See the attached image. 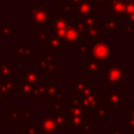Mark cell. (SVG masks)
<instances>
[{
	"label": "cell",
	"instance_id": "cell-27",
	"mask_svg": "<svg viewBox=\"0 0 134 134\" xmlns=\"http://www.w3.org/2000/svg\"><path fill=\"white\" fill-rule=\"evenodd\" d=\"M44 73L46 75H59L60 74V61L54 60L51 63L47 64L44 68Z\"/></svg>",
	"mask_w": 134,
	"mask_h": 134
},
{
	"label": "cell",
	"instance_id": "cell-26",
	"mask_svg": "<svg viewBox=\"0 0 134 134\" xmlns=\"http://www.w3.org/2000/svg\"><path fill=\"white\" fill-rule=\"evenodd\" d=\"M21 134H43V132L35 121H28L21 129Z\"/></svg>",
	"mask_w": 134,
	"mask_h": 134
},
{
	"label": "cell",
	"instance_id": "cell-14",
	"mask_svg": "<svg viewBox=\"0 0 134 134\" xmlns=\"http://www.w3.org/2000/svg\"><path fill=\"white\" fill-rule=\"evenodd\" d=\"M107 13L112 17L122 18L127 17V7L126 3L122 0H108V8Z\"/></svg>",
	"mask_w": 134,
	"mask_h": 134
},
{
	"label": "cell",
	"instance_id": "cell-40",
	"mask_svg": "<svg viewBox=\"0 0 134 134\" xmlns=\"http://www.w3.org/2000/svg\"><path fill=\"white\" fill-rule=\"evenodd\" d=\"M64 99H65V90H64V89H59L58 94H57V96H55V98H54V102L65 103Z\"/></svg>",
	"mask_w": 134,
	"mask_h": 134
},
{
	"label": "cell",
	"instance_id": "cell-25",
	"mask_svg": "<svg viewBox=\"0 0 134 134\" xmlns=\"http://www.w3.org/2000/svg\"><path fill=\"white\" fill-rule=\"evenodd\" d=\"M35 86L36 85H30V84L21 82V92H20L21 98L22 99H31L34 90H35Z\"/></svg>",
	"mask_w": 134,
	"mask_h": 134
},
{
	"label": "cell",
	"instance_id": "cell-24",
	"mask_svg": "<svg viewBox=\"0 0 134 134\" xmlns=\"http://www.w3.org/2000/svg\"><path fill=\"white\" fill-rule=\"evenodd\" d=\"M59 86L57 85V83L53 80H49L48 81V85L45 91V95H44V99H54L58 91H59Z\"/></svg>",
	"mask_w": 134,
	"mask_h": 134
},
{
	"label": "cell",
	"instance_id": "cell-17",
	"mask_svg": "<svg viewBox=\"0 0 134 134\" xmlns=\"http://www.w3.org/2000/svg\"><path fill=\"white\" fill-rule=\"evenodd\" d=\"M0 88L8 96V94H20L21 80H7L0 81Z\"/></svg>",
	"mask_w": 134,
	"mask_h": 134
},
{
	"label": "cell",
	"instance_id": "cell-19",
	"mask_svg": "<svg viewBox=\"0 0 134 134\" xmlns=\"http://www.w3.org/2000/svg\"><path fill=\"white\" fill-rule=\"evenodd\" d=\"M89 84L88 80H85L84 79V75L81 74L79 75L77 80H74V82L70 85H68V89L72 90L73 91V94L75 95H80L82 93V91L86 88V86Z\"/></svg>",
	"mask_w": 134,
	"mask_h": 134
},
{
	"label": "cell",
	"instance_id": "cell-49",
	"mask_svg": "<svg viewBox=\"0 0 134 134\" xmlns=\"http://www.w3.org/2000/svg\"><path fill=\"white\" fill-rule=\"evenodd\" d=\"M37 1H38V0H37ZM40 1H41V0H40Z\"/></svg>",
	"mask_w": 134,
	"mask_h": 134
},
{
	"label": "cell",
	"instance_id": "cell-1",
	"mask_svg": "<svg viewBox=\"0 0 134 134\" xmlns=\"http://www.w3.org/2000/svg\"><path fill=\"white\" fill-rule=\"evenodd\" d=\"M26 13L30 15V27L37 29L45 27V25L50 22V13L48 7L42 3L40 0L32 3L29 7L26 8Z\"/></svg>",
	"mask_w": 134,
	"mask_h": 134
},
{
	"label": "cell",
	"instance_id": "cell-29",
	"mask_svg": "<svg viewBox=\"0 0 134 134\" xmlns=\"http://www.w3.org/2000/svg\"><path fill=\"white\" fill-rule=\"evenodd\" d=\"M89 117H77V116H69L68 115V124L69 128H72L73 130L81 127L84 122L88 121Z\"/></svg>",
	"mask_w": 134,
	"mask_h": 134
},
{
	"label": "cell",
	"instance_id": "cell-48",
	"mask_svg": "<svg viewBox=\"0 0 134 134\" xmlns=\"http://www.w3.org/2000/svg\"><path fill=\"white\" fill-rule=\"evenodd\" d=\"M13 134H21V131H20V132H15V133H13Z\"/></svg>",
	"mask_w": 134,
	"mask_h": 134
},
{
	"label": "cell",
	"instance_id": "cell-31",
	"mask_svg": "<svg viewBox=\"0 0 134 134\" xmlns=\"http://www.w3.org/2000/svg\"><path fill=\"white\" fill-rule=\"evenodd\" d=\"M126 132L127 133H134V114L130 110V108L126 109Z\"/></svg>",
	"mask_w": 134,
	"mask_h": 134
},
{
	"label": "cell",
	"instance_id": "cell-35",
	"mask_svg": "<svg viewBox=\"0 0 134 134\" xmlns=\"http://www.w3.org/2000/svg\"><path fill=\"white\" fill-rule=\"evenodd\" d=\"M37 53V48L36 46H27L26 51L23 53V55L21 57V60L23 62H29Z\"/></svg>",
	"mask_w": 134,
	"mask_h": 134
},
{
	"label": "cell",
	"instance_id": "cell-7",
	"mask_svg": "<svg viewBox=\"0 0 134 134\" xmlns=\"http://www.w3.org/2000/svg\"><path fill=\"white\" fill-rule=\"evenodd\" d=\"M50 24H51V32L58 36L59 38L63 39L65 31L70 24V21L63 14L55 13V15L52 18H50Z\"/></svg>",
	"mask_w": 134,
	"mask_h": 134
},
{
	"label": "cell",
	"instance_id": "cell-33",
	"mask_svg": "<svg viewBox=\"0 0 134 134\" xmlns=\"http://www.w3.org/2000/svg\"><path fill=\"white\" fill-rule=\"evenodd\" d=\"M72 25L76 28V30L84 37L85 36V30H86V26H85V20L80 18V17H76L73 19L72 21Z\"/></svg>",
	"mask_w": 134,
	"mask_h": 134
},
{
	"label": "cell",
	"instance_id": "cell-30",
	"mask_svg": "<svg viewBox=\"0 0 134 134\" xmlns=\"http://www.w3.org/2000/svg\"><path fill=\"white\" fill-rule=\"evenodd\" d=\"M16 31L17 28L14 27L10 22H4L2 23V26L0 28V37H10Z\"/></svg>",
	"mask_w": 134,
	"mask_h": 134
},
{
	"label": "cell",
	"instance_id": "cell-10",
	"mask_svg": "<svg viewBox=\"0 0 134 134\" xmlns=\"http://www.w3.org/2000/svg\"><path fill=\"white\" fill-rule=\"evenodd\" d=\"M41 69L36 65H27L24 70L21 72V82L37 85L41 81Z\"/></svg>",
	"mask_w": 134,
	"mask_h": 134
},
{
	"label": "cell",
	"instance_id": "cell-36",
	"mask_svg": "<svg viewBox=\"0 0 134 134\" xmlns=\"http://www.w3.org/2000/svg\"><path fill=\"white\" fill-rule=\"evenodd\" d=\"M66 109L65 107V103H59V102H53L50 104L49 106V111L50 114H57L60 112H63Z\"/></svg>",
	"mask_w": 134,
	"mask_h": 134
},
{
	"label": "cell",
	"instance_id": "cell-8",
	"mask_svg": "<svg viewBox=\"0 0 134 134\" xmlns=\"http://www.w3.org/2000/svg\"><path fill=\"white\" fill-rule=\"evenodd\" d=\"M69 97V105L67 106V114L69 116H77V117H88L89 113L83 108L81 98L79 95H75L73 93H70L68 95Z\"/></svg>",
	"mask_w": 134,
	"mask_h": 134
},
{
	"label": "cell",
	"instance_id": "cell-47",
	"mask_svg": "<svg viewBox=\"0 0 134 134\" xmlns=\"http://www.w3.org/2000/svg\"><path fill=\"white\" fill-rule=\"evenodd\" d=\"M130 97H131V98H132V99H134V93H132V94H131V96H130Z\"/></svg>",
	"mask_w": 134,
	"mask_h": 134
},
{
	"label": "cell",
	"instance_id": "cell-23",
	"mask_svg": "<svg viewBox=\"0 0 134 134\" xmlns=\"http://www.w3.org/2000/svg\"><path fill=\"white\" fill-rule=\"evenodd\" d=\"M110 113H112V109L105 102L92 112V116L93 118H106Z\"/></svg>",
	"mask_w": 134,
	"mask_h": 134
},
{
	"label": "cell",
	"instance_id": "cell-37",
	"mask_svg": "<svg viewBox=\"0 0 134 134\" xmlns=\"http://www.w3.org/2000/svg\"><path fill=\"white\" fill-rule=\"evenodd\" d=\"M59 13L65 15V14H73L74 13V7L72 4L68 3H61L59 6Z\"/></svg>",
	"mask_w": 134,
	"mask_h": 134
},
{
	"label": "cell",
	"instance_id": "cell-44",
	"mask_svg": "<svg viewBox=\"0 0 134 134\" xmlns=\"http://www.w3.org/2000/svg\"><path fill=\"white\" fill-rule=\"evenodd\" d=\"M96 4H108V0H93Z\"/></svg>",
	"mask_w": 134,
	"mask_h": 134
},
{
	"label": "cell",
	"instance_id": "cell-46",
	"mask_svg": "<svg viewBox=\"0 0 134 134\" xmlns=\"http://www.w3.org/2000/svg\"><path fill=\"white\" fill-rule=\"evenodd\" d=\"M122 1H124L126 4H127V3H131V2H134V0H122Z\"/></svg>",
	"mask_w": 134,
	"mask_h": 134
},
{
	"label": "cell",
	"instance_id": "cell-5",
	"mask_svg": "<svg viewBox=\"0 0 134 134\" xmlns=\"http://www.w3.org/2000/svg\"><path fill=\"white\" fill-rule=\"evenodd\" d=\"M36 117L30 108H8L6 110L7 122H28Z\"/></svg>",
	"mask_w": 134,
	"mask_h": 134
},
{
	"label": "cell",
	"instance_id": "cell-38",
	"mask_svg": "<svg viewBox=\"0 0 134 134\" xmlns=\"http://www.w3.org/2000/svg\"><path fill=\"white\" fill-rule=\"evenodd\" d=\"M92 128H93V127H92V124L88 120V121L84 122L81 127L74 129L73 131L76 132V133H90V132L92 131Z\"/></svg>",
	"mask_w": 134,
	"mask_h": 134
},
{
	"label": "cell",
	"instance_id": "cell-13",
	"mask_svg": "<svg viewBox=\"0 0 134 134\" xmlns=\"http://www.w3.org/2000/svg\"><path fill=\"white\" fill-rule=\"evenodd\" d=\"M100 29L103 32H125V27L121 26V19L112 16L102 19Z\"/></svg>",
	"mask_w": 134,
	"mask_h": 134
},
{
	"label": "cell",
	"instance_id": "cell-28",
	"mask_svg": "<svg viewBox=\"0 0 134 134\" xmlns=\"http://www.w3.org/2000/svg\"><path fill=\"white\" fill-rule=\"evenodd\" d=\"M26 49H27L26 42H24V41L17 42L16 45L13 46V48H12V55L13 57H22L23 53L26 51Z\"/></svg>",
	"mask_w": 134,
	"mask_h": 134
},
{
	"label": "cell",
	"instance_id": "cell-45",
	"mask_svg": "<svg viewBox=\"0 0 134 134\" xmlns=\"http://www.w3.org/2000/svg\"><path fill=\"white\" fill-rule=\"evenodd\" d=\"M129 108H130V110H131V111H132V113H133V114H134V104H131V105H130V107H129Z\"/></svg>",
	"mask_w": 134,
	"mask_h": 134
},
{
	"label": "cell",
	"instance_id": "cell-11",
	"mask_svg": "<svg viewBox=\"0 0 134 134\" xmlns=\"http://www.w3.org/2000/svg\"><path fill=\"white\" fill-rule=\"evenodd\" d=\"M103 62L88 57L83 62V75H102L103 74Z\"/></svg>",
	"mask_w": 134,
	"mask_h": 134
},
{
	"label": "cell",
	"instance_id": "cell-41",
	"mask_svg": "<svg viewBox=\"0 0 134 134\" xmlns=\"http://www.w3.org/2000/svg\"><path fill=\"white\" fill-rule=\"evenodd\" d=\"M111 134H127V132L122 131L120 127H113L111 129Z\"/></svg>",
	"mask_w": 134,
	"mask_h": 134
},
{
	"label": "cell",
	"instance_id": "cell-32",
	"mask_svg": "<svg viewBox=\"0 0 134 134\" xmlns=\"http://www.w3.org/2000/svg\"><path fill=\"white\" fill-rule=\"evenodd\" d=\"M74 51H76L80 57H89V53H90L89 42L83 40V41L79 44V46L74 49Z\"/></svg>",
	"mask_w": 134,
	"mask_h": 134
},
{
	"label": "cell",
	"instance_id": "cell-43",
	"mask_svg": "<svg viewBox=\"0 0 134 134\" xmlns=\"http://www.w3.org/2000/svg\"><path fill=\"white\" fill-rule=\"evenodd\" d=\"M7 98V95L2 91V89L0 88V103H2L3 100H5Z\"/></svg>",
	"mask_w": 134,
	"mask_h": 134
},
{
	"label": "cell",
	"instance_id": "cell-2",
	"mask_svg": "<svg viewBox=\"0 0 134 134\" xmlns=\"http://www.w3.org/2000/svg\"><path fill=\"white\" fill-rule=\"evenodd\" d=\"M126 65H108L103 71L102 83L106 86H118L126 79Z\"/></svg>",
	"mask_w": 134,
	"mask_h": 134
},
{
	"label": "cell",
	"instance_id": "cell-6",
	"mask_svg": "<svg viewBox=\"0 0 134 134\" xmlns=\"http://www.w3.org/2000/svg\"><path fill=\"white\" fill-rule=\"evenodd\" d=\"M74 13L82 19L97 17V4L93 0H80L74 5Z\"/></svg>",
	"mask_w": 134,
	"mask_h": 134
},
{
	"label": "cell",
	"instance_id": "cell-18",
	"mask_svg": "<svg viewBox=\"0 0 134 134\" xmlns=\"http://www.w3.org/2000/svg\"><path fill=\"white\" fill-rule=\"evenodd\" d=\"M17 74V67L12 61H0V81L12 80L14 75Z\"/></svg>",
	"mask_w": 134,
	"mask_h": 134
},
{
	"label": "cell",
	"instance_id": "cell-4",
	"mask_svg": "<svg viewBox=\"0 0 134 134\" xmlns=\"http://www.w3.org/2000/svg\"><path fill=\"white\" fill-rule=\"evenodd\" d=\"M106 104L113 109H120L127 103V95L117 88V86H107V93L105 94Z\"/></svg>",
	"mask_w": 134,
	"mask_h": 134
},
{
	"label": "cell",
	"instance_id": "cell-20",
	"mask_svg": "<svg viewBox=\"0 0 134 134\" xmlns=\"http://www.w3.org/2000/svg\"><path fill=\"white\" fill-rule=\"evenodd\" d=\"M53 116H54L55 122H57V125H58V128H59V132H61V133H64V132H65V130H66L67 128H69L67 110L65 109L63 112H60V113L53 114Z\"/></svg>",
	"mask_w": 134,
	"mask_h": 134
},
{
	"label": "cell",
	"instance_id": "cell-22",
	"mask_svg": "<svg viewBox=\"0 0 134 134\" xmlns=\"http://www.w3.org/2000/svg\"><path fill=\"white\" fill-rule=\"evenodd\" d=\"M48 81L41 80L35 86V90H34V94H32L31 99H44V95H45V91H46V88L48 85Z\"/></svg>",
	"mask_w": 134,
	"mask_h": 134
},
{
	"label": "cell",
	"instance_id": "cell-21",
	"mask_svg": "<svg viewBox=\"0 0 134 134\" xmlns=\"http://www.w3.org/2000/svg\"><path fill=\"white\" fill-rule=\"evenodd\" d=\"M51 35V28H47V27H41V28H37L36 29V37H37V41L41 46L45 47V44L47 43V41L49 40Z\"/></svg>",
	"mask_w": 134,
	"mask_h": 134
},
{
	"label": "cell",
	"instance_id": "cell-3",
	"mask_svg": "<svg viewBox=\"0 0 134 134\" xmlns=\"http://www.w3.org/2000/svg\"><path fill=\"white\" fill-rule=\"evenodd\" d=\"M90 58L104 61H112V42L111 41H97L90 46Z\"/></svg>",
	"mask_w": 134,
	"mask_h": 134
},
{
	"label": "cell",
	"instance_id": "cell-12",
	"mask_svg": "<svg viewBox=\"0 0 134 134\" xmlns=\"http://www.w3.org/2000/svg\"><path fill=\"white\" fill-rule=\"evenodd\" d=\"M80 96V95H79ZM83 108L88 112L92 113L97 107H99L103 103H105V94H95L90 96H80Z\"/></svg>",
	"mask_w": 134,
	"mask_h": 134
},
{
	"label": "cell",
	"instance_id": "cell-15",
	"mask_svg": "<svg viewBox=\"0 0 134 134\" xmlns=\"http://www.w3.org/2000/svg\"><path fill=\"white\" fill-rule=\"evenodd\" d=\"M40 128L43 134H57L59 132L58 125L55 122L53 114H47L40 120Z\"/></svg>",
	"mask_w": 134,
	"mask_h": 134
},
{
	"label": "cell",
	"instance_id": "cell-39",
	"mask_svg": "<svg viewBox=\"0 0 134 134\" xmlns=\"http://www.w3.org/2000/svg\"><path fill=\"white\" fill-rule=\"evenodd\" d=\"M125 34L128 38L134 37V25L127 21H126V25H125Z\"/></svg>",
	"mask_w": 134,
	"mask_h": 134
},
{
	"label": "cell",
	"instance_id": "cell-42",
	"mask_svg": "<svg viewBox=\"0 0 134 134\" xmlns=\"http://www.w3.org/2000/svg\"><path fill=\"white\" fill-rule=\"evenodd\" d=\"M126 21H127V22H130L131 24L134 25V12H133L132 14H130V15L127 16V20H126Z\"/></svg>",
	"mask_w": 134,
	"mask_h": 134
},
{
	"label": "cell",
	"instance_id": "cell-9",
	"mask_svg": "<svg viewBox=\"0 0 134 134\" xmlns=\"http://www.w3.org/2000/svg\"><path fill=\"white\" fill-rule=\"evenodd\" d=\"M62 40L65 47H73L74 50L79 46V44L84 40V37L76 30V28L72 25V23H70Z\"/></svg>",
	"mask_w": 134,
	"mask_h": 134
},
{
	"label": "cell",
	"instance_id": "cell-34",
	"mask_svg": "<svg viewBox=\"0 0 134 134\" xmlns=\"http://www.w3.org/2000/svg\"><path fill=\"white\" fill-rule=\"evenodd\" d=\"M98 91V86L96 84H88L86 88L82 91L80 96H90V95H95L97 94Z\"/></svg>",
	"mask_w": 134,
	"mask_h": 134
},
{
	"label": "cell",
	"instance_id": "cell-16",
	"mask_svg": "<svg viewBox=\"0 0 134 134\" xmlns=\"http://www.w3.org/2000/svg\"><path fill=\"white\" fill-rule=\"evenodd\" d=\"M64 50H65V45L63 43V40L51 32L49 40L45 44V53L54 54L58 51H64Z\"/></svg>",
	"mask_w": 134,
	"mask_h": 134
}]
</instances>
